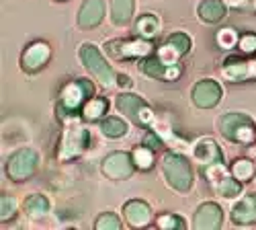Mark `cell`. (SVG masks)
Listing matches in <instances>:
<instances>
[{
    "label": "cell",
    "mask_w": 256,
    "mask_h": 230,
    "mask_svg": "<svg viewBox=\"0 0 256 230\" xmlns=\"http://www.w3.org/2000/svg\"><path fill=\"white\" fill-rule=\"evenodd\" d=\"M92 93H94V87L86 78H76V80L68 82L60 93V105H58L60 119L76 121L82 115L84 103L92 97Z\"/></svg>",
    "instance_id": "1"
},
{
    "label": "cell",
    "mask_w": 256,
    "mask_h": 230,
    "mask_svg": "<svg viewBox=\"0 0 256 230\" xmlns=\"http://www.w3.org/2000/svg\"><path fill=\"white\" fill-rule=\"evenodd\" d=\"M162 169L166 183L178 193H186L193 187V169H190L188 160L182 154L166 152L162 156Z\"/></svg>",
    "instance_id": "2"
},
{
    "label": "cell",
    "mask_w": 256,
    "mask_h": 230,
    "mask_svg": "<svg viewBox=\"0 0 256 230\" xmlns=\"http://www.w3.org/2000/svg\"><path fill=\"white\" fill-rule=\"evenodd\" d=\"M220 132L226 140L236 144H252L256 140V125L244 113H224L220 117Z\"/></svg>",
    "instance_id": "3"
},
{
    "label": "cell",
    "mask_w": 256,
    "mask_h": 230,
    "mask_svg": "<svg viewBox=\"0 0 256 230\" xmlns=\"http://www.w3.org/2000/svg\"><path fill=\"white\" fill-rule=\"evenodd\" d=\"M88 142H90V134L88 130L80 123H70L66 130L62 134L60 146H58V158L60 160H74L78 158L84 150L88 148Z\"/></svg>",
    "instance_id": "4"
},
{
    "label": "cell",
    "mask_w": 256,
    "mask_h": 230,
    "mask_svg": "<svg viewBox=\"0 0 256 230\" xmlns=\"http://www.w3.org/2000/svg\"><path fill=\"white\" fill-rule=\"evenodd\" d=\"M78 54H80L82 64L86 66V70L100 82L102 87H113V85H115L117 74H115L113 68L109 66V62L102 58V54L96 50V46H92V44H82V46L78 48Z\"/></svg>",
    "instance_id": "5"
},
{
    "label": "cell",
    "mask_w": 256,
    "mask_h": 230,
    "mask_svg": "<svg viewBox=\"0 0 256 230\" xmlns=\"http://www.w3.org/2000/svg\"><path fill=\"white\" fill-rule=\"evenodd\" d=\"M115 105L125 117H130L136 125H140V128H146V125H150L154 121V111L146 105V101L140 95L121 93L115 101Z\"/></svg>",
    "instance_id": "6"
},
{
    "label": "cell",
    "mask_w": 256,
    "mask_h": 230,
    "mask_svg": "<svg viewBox=\"0 0 256 230\" xmlns=\"http://www.w3.org/2000/svg\"><path fill=\"white\" fill-rule=\"evenodd\" d=\"M104 50L111 58L115 60H136V58H146L152 52V44L150 39L144 37H134V39H113L106 41Z\"/></svg>",
    "instance_id": "7"
},
{
    "label": "cell",
    "mask_w": 256,
    "mask_h": 230,
    "mask_svg": "<svg viewBox=\"0 0 256 230\" xmlns=\"http://www.w3.org/2000/svg\"><path fill=\"white\" fill-rule=\"evenodd\" d=\"M37 166H39V154L33 148H20L8 158L6 175L14 183H23V181H27L29 177L35 175Z\"/></svg>",
    "instance_id": "8"
},
{
    "label": "cell",
    "mask_w": 256,
    "mask_h": 230,
    "mask_svg": "<svg viewBox=\"0 0 256 230\" xmlns=\"http://www.w3.org/2000/svg\"><path fill=\"white\" fill-rule=\"evenodd\" d=\"M138 169L134 154H127V152H111L102 160V175L109 177L113 181H123L127 177H132L134 171Z\"/></svg>",
    "instance_id": "9"
},
{
    "label": "cell",
    "mask_w": 256,
    "mask_h": 230,
    "mask_svg": "<svg viewBox=\"0 0 256 230\" xmlns=\"http://www.w3.org/2000/svg\"><path fill=\"white\" fill-rule=\"evenodd\" d=\"M190 99L199 109H211L222 101V87L213 78H203L193 87Z\"/></svg>",
    "instance_id": "10"
},
{
    "label": "cell",
    "mask_w": 256,
    "mask_h": 230,
    "mask_svg": "<svg viewBox=\"0 0 256 230\" xmlns=\"http://www.w3.org/2000/svg\"><path fill=\"white\" fill-rule=\"evenodd\" d=\"M140 70L148 76H152V78H158V80H172L176 76H180V64L176 62V64H168L166 60H162L160 56H148L142 60V64H140Z\"/></svg>",
    "instance_id": "11"
},
{
    "label": "cell",
    "mask_w": 256,
    "mask_h": 230,
    "mask_svg": "<svg viewBox=\"0 0 256 230\" xmlns=\"http://www.w3.org/2000/svg\"><path fill=\"white\" fill-rule=\"evenodd\" d=\"M50 56H52V50L46 41H33V44L25 48L23 56H20V66L27 72H37L48 64Z\"/></svg>",
    "instance_id": "12"
},
{
    "label": "cell",
    "mask_w": 256,
    "mask_h": 230,
    "mask_svg": "<svg viewBox=\"0 0 256 230\" xmlns=\"http://www.w3.org/2000/svg\"><path fill=\"white\" fill-rule=\"evenodd\" d=\"M222 224H224V212L218 203L205 201L197 207L193 218V226L197 230H220Z\"/></svg>",
    "instance_id": "13"
},
{
    "label": "cell",
    "mask_w": 256,
    "mask_h": 230,
    "mask_svg": "<svg viewBox=\"0 0 256 230\" xmlns=\"http://www.w3.org/2000/svg\"><path fill=\"white\" fill-rule=\"evenodd\" d=\"M222 74L232 82H242L246 78L256 76V62L240 56H230L222 66Z\"/></svg>",
    "instance_id": "14"
},
{
    "label": "cell",
    "mask_w": 256,
    "mask_h": 230,
    "mask_svg": "<svg viewBox=\"0 0 256 230\" xmlns=\"http://www.w3.org/2000/svg\"><path fill=\"white\" fill-rule=\"evenodd\" d=\"M123 216H125V222L134 226V228H144L152 222V210L150 205L142 199H132L123 205Z\"/></svg>",
    "instance_id": "15"
},
{
    "label": "cell",
    "mask_w": 256,
    "mask_h": 230,
    "mask_svg": "<svg viewBox=\"0 0 256 230\" xmlns=\"http://www.w3.org/2000/svg\"><path fill=\"white\" fill-rule=\"evenodd\" d=\"M104 17V3L102 0H84L78 11V27L80 29H94L100 25Z\"/></svg>",
    "instance_id": "16"
},
{
    "label": "cell",
    "mask_w": 256,
    "mask_h": 230,
    "mask_svg": "<svg viewBox=\"0 0 256 230\" xmlns=\"http://www.w3.org/2000/svg\"><path fill=\"white\" fill-rule=\"evenodd\" d=\"M195 160L203 166V169H209V166H213V164H222L224 156H222L220 146L211 138H201L195 144Z\"/></svg>",
    "instance_id": "17"
},
{
    "label": "cell",
    "mask_w": 256,
    "mask_h": 230,
    "mask_svg": "<svg viewBox=\"0 0 256 230\" xmlns=\"http://www.w3.org/2000/svg\"><path fill=\"white\" fill-rule=\"evenodd\" d=\"M232 222L238 226H252L256 224V193L246 195L240 199L232 210Z\"/></svg>",
    "instance_id": "18"
},
{
    "label": "cell",
    "mask_w": 256,
    "mask_h": 230,
    "mask_svg": "<svg viewBox=\"0 0 256 230\" xmlns=\"http://www.w3.org/2000/svg\"><path fill=\"white\" fill-rule=\"evenodd\" d=\"M199 17H201L203 23L216 25L226 17V5L222 0H203L199 5Z\"/></svg>",
    "instance_id": "19"
},
{
    "label": "cell",
    "mask_w": 256,
    "mask_h": 230,
    "mask_svg": "<svg viewBox=\"0 0 256 230\" xmlns=\"http://www.w3.org/2000/svg\"><path fill=\"white\" fill-rule=\"evenodd\" d=\"M134 17V0H111V21L119 27L130 25Z\"/></svg>",
    "instance_id": "20"
},
{
    "label": "cell",
    "mask_w": 256,
    "mask_h": 230,
    "mask_svg": "<svg viewBox=\"0 0 256 230\" xmlns=\"http://www.w3.org/2000/svg\"><path fill=\"white\" fill-rule=\"evenodd\" d=\"M23 207L29 218H44L50 212V199L41 193H33V195H27Z\"/></svg>",
    "instance_id": "21"
},
{
    "label": "cell",
    "mask_w": 256,
    "mask_h": 230,
    "mask_svg": "<svg viewBox=\"0 0 256 230\" xmlns=\"http://www.w3.org/2000/svg\"><path fill=\"white\" fill-rule=\"evenodd\" d=\"M106 109H109V101L104 97H90L82 107V117L86 121H94V119L102 117L106 113Z\"/></svg>",
    "instance_id": "22"
},
{
    "label": "cell",
    "mask_w": 256,
    "mask_h": 230,
    "mask_svg": "<svg viewBox=\"0 0 256 230\" xmlns=\"http://www.w3.org/2000/svg\"><path fill=\"white\" fill-rule=\"evenodd\" d=\"M158 29H160V21L152 13H146L136 21V33L144 39H152L158 33Z\"/></svg>",
    "instance_id": "23"
},
{
    "label": "cell",
    "mask_w": 256,
    "mask_h": 230,
    "mask_svg": "<svg viewBox=\"0 0 256 230\" xmlns=\"http://www.w3.org/2000/svg\"><path fill=\"white\" fill-rule=\"evenodd\" d=\"M216 191L222 195V197H236L240 195L242 191V185H240V179L236 177H230V175H224L222 179L216 181Z\"/></svg>",
    "instance_id": "24"
},
{
    "label": "cell",
    "mask_w": 256,
    "mask_h": 230,
    "mask_svg": "<svg viewBox=\"0 0 256 230\" xmlns=\"http://www.w3.org/2000/svg\"><path fill=\"white\" fill-rule=\"evenodd\" d=\"M100 132L106 138H121L127 132V123L119 117H106L100 121Z\"/></svg>",
    "instance_id": "25"
},
{
    "label": "cell",
    "mask_w": 256,
    "mask_h": 230,
    "mask_svg": "<svg viewBox=\"0 0 256 230\" xmlns=\"http://www.w3.org/2000/svg\"><path fill=\"white\" fill-rule=\"evenodd\" d=\"M134 160H136V166L142 171H148L154 166V150L148 148V146H140V148H136L134 152Z\"/></svg>",
    "instance_id": "26"
},
{
    "label": "cell",
    "mask_w": 256,
    "mask_h": 230,
    "mask_svg": "<svg viewBox=\"0 0 256 230\" xmlns=\"http://www.w3.org/2000/svg\"><path fill=\"white\" fill-rule=\"evenodd\" d=\"M232 175L236 179H240V181H248L254 175V164L248 158H238L232 164Z\"/></svg>",
    "instance_id": "27"
},
{
    "label": "cell",
    "mask_w": 256,
    "mask_h": 230,
    "mask_svg": "<svg viewBox=\"0 0 256 230\" xmlns=\"http://www.w3.org/2000/svg\"><path fill=\"white\" fill-rule=\"evenodd\" d=\"M94 228H98V230H119L121 228V220L111 212H102L94 220Z\"/></svg>",
    "instance_id": "28"
},
{
    "label": "cell",
    "mask_w": 256,
    "mask_h": 230,
    "mask_svg": "<svg viewBox=\"0 0 256 230\" xmlns=\"http://www.w3.org/2000/svg\"><path fill=\"white\" fill-rule=\"evenodd\" d=\"M238 48L244 56H254L256 54V33H244L238 39Z\"/></svg>",
    "instance_id": "29"
},
{
    "label": "cell",
    "mask_w": 256,
    "mask_h": 230,
    "mask_svg": "<svg viewBox=\"0 0 256 230\" xmlns=\"http://www.w3.org/2000/svg\"><path fill=\"white\" fill-rule=\"evenodd\" d=\"M14 214H16V203H14V199L8 197V195H2V199H0V220L6 222V220H10Z\"/></svg>",
    "instance_id": "30"
},
{
    "label": "cell",
    "mask_w": 256,
    "mask_h": 230,
    "mask_svg": "<svg viewBox=\"0 0 256 230\" xmlns=\"http://www.w3.org/2000/svg\"><path fill=\"white\" fill-rule=\"evenodd\" d=\"M158 226L160 228H184V220L178 218V216H172V214H164L158 218Z\"/></svg>",
    "instance_id": "31"
},
{
    "label": "cell",
    "mask_w": 256,
    "mask_h": 230,
    "mask_svg": "<svg viewBox=\"0 0 256 230\" xmlns=\"http://www.w3.org/2000/svg\"><path fill=\"white\" fill-rule=\"evenodd\" d=\"M218 41L222 48H232L236 44V33H234V29H222L218 33Z\"/></svg>",
    "instance_id": "32"
},
{
    "label": "cell",
    "mask_w": 256,
    "mask_h": 230,
    "mask_svg": "<svg viewBox=\"0 0 256 230\" xmlns=\"http://www.w3.org/2000/svg\"><path fill=\"white\" fill-rule=\"evenodd\" d=\"M144 146H148V148H152V150H158V148H162V140L158 138L156 132H148L144 136Z\"/></svg>",
    "instance_id": "33"
},
{
    "label": "cell",
    "mask_w": 256,
    "mask_h": 230,
    "mask_svg": "<svg viewBox=\"0 0 256 230\" xmlns=\"http://www.w3.org/2000/svg\"><path fill=\"white\" fill-rule=\"evenodd\" d=\"M117 85L123 87V89H132V78L125 76V74H119V76H117Z\"/></svg>",
    "instance_id": "34"
},
{
    "label": "cell",
    "mask_w": 256,
    "mask_h": 230,
    "mask_svg": "<svg viewBox=\"0 0 256 230\" xmlns=\"http://www.w3.org/2000/svg\"><path fill=\"white\" fill-rule=\"evenodd\" d=\"M250 5H252V9L256 11V0H250Z\"/></svg>",
    "instance_id": "35"
},
{
    "label": "cell",
    "mask_w": 256,
    "mask_h": 230,
    "mask_svg": "<svg viewBox=\"0 0 256 230\" xmlns=\"http://www.w3.org/2000/svg\"><path fill=\"white\" fill-rule=\"evenodd\" d=\"M62 3H66V0H62Z\"/></svg>",
    "instance_id": "36"
}]
</instances>
